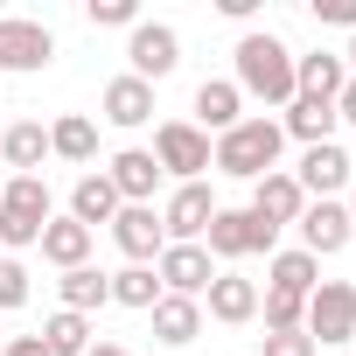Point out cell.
<instances>
[{
    "instance_id": "f35d334b",
    "label": "cell",
    "mask_w": 356,
    "mask_h": 356,
    "mask_svg": "<svg viewBox=\"0 0 356 356\" xmlns=\"http://www.w3.org/2000/svg\"><path fill=\"white\" fill-rule=\"evenodd\" d=\"M342 70H356V35H349V49H342Z\"/></svg>"
},
{
    "instance_id": "603a6c76",
    "label": "cell",
    "mask_w": 356,
    "mask_h": 356,
    "mask_svg": "<svg viewBox=\"0 0 356 356\" xmlns=\"http://www.w3.org/2000/svg\"><path fill=\"white\" fill-rule=\"evenodd\" d=\"M203 300H210V314H217V321H231V328L259 314V286H252V280H238V273H217Z\"/></svg>"
},
{
    "instance_id": "8d00e7d4",
    "label": "cell",
    "mask_w": 356,
    "mask_h": 356,
    "mask_svg": "<svg viewBox=\"0 0 356 356\" xmlns=\"http://www.w3.org/2000/svg\"><path fill=\"white\" fill-rule=\"evenodd\" d=\"M8 356H49V349H42V335H15V342H8Z\"/></svg>"
},
{
    "instance_id": "7a4b0ae2",
    "label": "cell",
    "mask_w": 356,
    "mask_h": 356,
    "mask_svg": "<svg viewBox=\"0 0 356 356\" xmlns=\"http://www.w3.org/2000/svg\"><path fill=\"white\" fill-rule=\"evenodd\" d=\"M280 147H286L280 119H238V126L210 147V168H217V175H238V182H259V175L280 168Z\"/></svg>"
},
{
    "instance_id": "ffe728a7",
    "label": "cell",
    "mask_w": 356,
    "mask_h": 356,
    "mask_svg": "<svg viewBox=\"0 0 356 356\" xmlns=\"http://www.w3.org/2000/svg\"><path fill=\"white\" fill-rule=\"evenodd\" d=\"M98 105H105V119H112V126H147V119H154V84H140V77L126 70V77H112V84H105V98H98Z\"/></svg>"
},
{
    "instance_id": "e0dca14e",
    "label": "cell",
    "mask_w": 356,
    "mask_h": 356,
    "mask_svg": "<svg viewBox=\"0 0 356 356\" xmlns=\"http://www.w3.org/2000/svg\"><path fill=\"white\" fill-rule=\"evenodd\" d=\"M335 126H342V119H335V105H328V98H293V105L280 112V133H286V140H300V147L335 140Z\"/></svg>"
},
{
    "instance_id": "ab89813d",
    "label": "cell",
    "mask_w": 356,
    "mask_h": 356,
    "mask_svg": "<svg viewBox=\"0 0 356 356\" xmlns=\"http://www.w3.org/2000/svg\"><path fill=\"white\" fill-rule=\"evenodd\" d=\"M342 210H349V224H356V196H349V203H342Z\"/></svg>"
},
{
    "instance_id": "9a60e30c",
    "label": "cell",
    "mask_w": 356,
    "mask_h": 356,
    "mask_svg": "<svg viewBox=\"0 0 356 356\" xmlns=\"http://www.w3.org/2000/svg\"><path fill=\"white\" fill-rule=\"evenodd\" d=\"M196 119H203V133L224 140V133L245 119V91H238L231 77H203V84H196Z\"/></svg>"
},
{
    "instance_id": "6da1fadb",
    "label": "cell",
    "mask_w": 356,
    "mask_h": 356,
    "mask_svg": "<svg viewBox=\"0 0 356 356\" xmlns=\"http://www.w3.org/2000/svg\"><path fill=\"white\" fill-rule=\"evenodd\" d=\"M238 91H252V98H266V105H293V49L280 42V35H238Z\"/></svg>"
},
{
    "instance_id": "9c48e42d",
    "label": "cell",
    "mask_w": 356,
    "mask_h": 356,
    "mask_svg": "<svg viewBox=\"0 0 356 356\" xmlns=\"http://www.w3.org/2000/svg\"><path fill=\"white\" fill-rule=\"evenodd\" d=\"M266 231H286V224H300V210H307V196H300V182L286 168H273V175H259L252 182V203H245Z\"/></svg>"
},
{
    "instance_id": "7402d4cb",
    "label": "cell",
    "mask_w": 356,
    "mask_h": 356,
    "mask_svg": "<svg viewBox=\"0 0 356 356\" xmlns=\"http://www.w3.org/2000/svg\"><path fill=\"white\" fill-rule=\"evenodd\" d=\"M56 293H63V314H98V307L112 300V273H98V266H70V273L56 280Z\"/></svg>"
},
{
    "instance_id": "4316f807",
    "label": "cell",
    "mask_w": 356,
    "mask_h": 356,
    "mask_svg": "<svg viewBox=\"0 0 356 356\" xmlns=\"http://www.w3.org/2000/svg\"><path fill=\"white\" fill-rule=\"evenodd\" d=\"M0 210H15L29 224H49V182L42 175H15V182H0Z\"/></svg>"
},
{
    "instance_id": "52a82bcc",
    "label": "cell",
    "mask_w": 356,
    "mask_h": 356,
    "mask_svg": "<svg viewBox=\"0 0 356 356\" xmlns=\"http://www.w3.org/2000/svg\"><path fill=\"white\" fill-rule=\"evenodd\" d=\"M349 154H342V140H321V147H307L300 154V168H293V182H300V196L307 203H335V189L349 182Z\"/></svg>"
},
{
    "instance_id": "74e56055",
    "label": "cell",
    "mask_w": 356,
    "mask_h": 356,
    "mask_svg": "<svg viewBox=\"0 0 356 356\" xmlns=\"http://www.w3.org/2000/svg\"><path fill=\"white\" fill-rule=\"evenodd\" d=\"M91 356H133V349H119V342H91Z\"/></svg>"
},
{
    "instance_id": "484cf974",
    "label": "cell",
    "mask_w": 356,
    "mask_h": 356,
    "mask_svg": "<svg viewBox=\"0 0 356 356\" xmlns=\"http://www.w3.org/2000/svg\"><path fill=\"white\" fill-rule=\"evenodd\" d=\"M42 349L49 356H91V314H49L42 321Z\"/></svg>"
},
{
    "instance_id": "f546056e",
    "label": "cell",
    "mask_w": 356,
    "mask_h": 356,
    "mask_svg": "<svg viewBox=\"0 0 356 356\" xmlns=\"http://www.w3.org/2000/svg\"><path fill=\"white\" fill-rule=\"evenodd\" d=\"M259 314H266V335H293V328L307 321V300H300V293H273V286H266V293H259Z\"/></svg>"
},
{
    "instance_id": "3957f363",
    "label": "cell",
    "mask_w": 356,
    "mask_h": 356,
    "mask_svg": "<svg viewBox=\"0 0 356 356\" xmlns=\"http://www.w3.org/2000/svg\"><path fill=\"white\" fill-rule=\"evenodd\" d=\"M147 154H154V168H161V175H182V182H196V175L210 168V133H203V126H189V119H161Z\"/></svg>"
},
{
    "instance_id": "f1b7e54d",
    "label": "cell",
    "mask_w": 356,
    "mask_h": 356,
    "mask_svg": "<svg viewBox=\"0 0 356 356\" xmlns=\"http://www.w3.org/2000/svg\"><path fill=\"white\" fill-rule=\"evenodd\" d=\"M112 300H119V307H154V300H161L154 266H126V273H112Z\"/></svg>"
},
{
    "instance_id": "30bf717a",
    "label": "cell",
    "mask_w": 356,
    "mask_h": 356,
    "mask_svg": "<svg viewBox=\"0 0 356 356\" xmlns=\"http://www.w3.org/2000/svg\"><path fill=\"white\" fill-rule=\"evenodd\" d=\"M126 56H133V77L154 84V77H168L175 63H182V35H175L168 22H140V29L126 35Z\"/></svg>"
},
{
    "instance_id": "1f68e13d",
    "label": "cell",
    "mask_w": 356,
    "mask_h": 356,
    "mask_svg": "<svg viewBox=\"0 0 356 356\" xmlns=\"http://www.w3.org/2000/svg\"><path fill=\"white\" fill-rule=\"evenodd\" d=\"M22 300H29V266L0 259V307H22Z\"/></svg>"
},
{
    "instance_id": "d6986e66",
    "label": "cell",
    "mask_w": 356,
    "mask_h": 356,
    "mask_svg": "<svg viewBox=\"0 0 356 356\" xmlns=\"http://www.w3.org/2000/svg\"><path fill=\"white\" fill-rule=\"evenodd\" d=\"M342 84H349L342 56H328V49L293 56V98H328V105H335V91H342Z\"/></svg>"
},
{
    "instance_id": "4fadbf2b",
    "label": "cell",
    "mask_w": 356,
    "mask_h": 356,
    "mask_svg": "<svg viewBox=\"0 0 356 356\" xmlns=\"http://www.w3.org/2000/svg\"><path fill=\"white\" fill-rule=\"evenodd\" d=\"M349 238H356V224H349L342 203H307V210H300V252H307V259H328V252H342Z\"/></svg>"
},
{
    "instance_id": "44dd1931",
    "label": "cell",
    "mask_w": 356,
    "mask_h": 356,
    "mask_svg": "<svg viewBox=\"0 0 356 356\" xmlns=\"http://www.w3.org/2000/svg\"><path fill=\"white\" fill-rule=\"evenodd\" d=\"M42 259L63 266V273H70V266H91V231H84L77 217H49V224H42Z\"/></svg>"
},
{
    "instance_id": "cb8c5ba5",
    "label": "cell",
    "mask_w": 356,
    "mask_h": 356,
    "mask_svg": "<svg viewBox=\"0 0 356 356\" xmlns=\"http://www.w3.org/2000/svg\"><path fill=\"white\" fill-rule=\"evenodd\" d=\"M0 154H8V168L35 175V168H42V154H49V126H42V119H22V126H0Z\"/></svg>"
},
{
    "instance_id": "8992f818",
    "label": "cell",
    "mask_w": 356,
    "mask_h": 356,
    "mask_svg": "<svg viewBox=\"0 0 356 356\" xmlns=\"http://www.w3.org/2000/svg\"><path fill=\"white\" fill-rule=\"evenodd\" d=\"M154 280H161V293L203 300L217 273H210V252H203V245H161V259H154Z\"/></svg>"
},
{
    "instance_id": "e575fe53",
    "label": "cell",
    "mask_w": 356,
    "mask_h": 356,
    "mask_svg": "<svg viewBox=\"0 0 356 356\" xmlns=\"http://www.w3.org/2000/svg\"><path fill=\"white\" fill-rule=\"evenodd\" d=\"M314 22H328V29H349V35H356V0H314Z\"/></svg>"
},
{
    "instance_id": "ac0fdd59",
    "label": "cell",
    "mask_w": 356,
    "mask_h": 356,
    "mask_svg": "<svg viewBox=\"0 0 356 356\" xmlns=\"http://www.w3.org/2000/svg\"><path fill=\"white\" fill-rule=\"evenodd\" d=\"M70 217H77L91 238H98V224L119 217V189L105 182V168H98V175H77V189H70Z\"/></svg>"
},
{
    "instance_id": "60d3db41",
    "label": "cell",
    "mask_w": 356,
    "mask_h": 356,
    "mask_svg": "<svg viewBox=\"0 0 356 356\" xmlns=\"http://www.w3.org/2000/svg\"><path fill=\"white\" fill-rule=\"evenodd\" d=\"M0 22H8V8H0Z\"/></svg>"
},
{
    "instance_id": "4dcf8cb0",
    "label": "cell",
    "mask_w": 356,
    "mask_h": 356,
    "mask_svg": "<svg viewBox=\"0 0 356 356\" xmlns=\"http://www.w3.org/2000/svg\"><path fill=\"white\" fill-rule=\"evenodd\" d=\"M84 15H91V29H126V35L140 29V8H133V0H91Z\"/></svg>"
},
{
    "instance_id": "277c9868",
    "label": "cell",
    "mask_w": 356,
    "mask_h": 356,
    "mask_svg": "<svg viewBox=\"0 0 356 356\" xmlns=\"http://www.w3.org/2000/svg\"><path fill=\"white\" fill-rule=\"evenodd\" d=\"M307 342L321 349V342H349L356 335V286L349 280H321L314 293H307Z\"/></svg>"
},
{
    "instance_id": "7c38bea8",
    "label": "cell",
    "mask_w": 356,
    "mask_h": 356,
    "mask_svg": "<svg viewBox=\"0 0 356 356\" xmlns=\"http://www.w3.org/2000/svg\"><path fill=\"white\" fill-rule=\"evenodd\" d=\"M112 238H119V252H126L133 266L161 259V245H168V231H161V210H154V203H119V217H112Z\"/></svg>"
},
{
    "instance_id": "d590c367",
    "label": "cell",
    "mask_w": 356,
    "mask_h": 356,
    "mask_svg": "<svg viewBox=\"0 0 356 356\" xmlns=\"http://www.w3.org/2000/svg\"><path fill=\"white\" fill-rule=\"evenodd\" d=\"M335 119H349V126H356V77L335 91Z\"/></svg>"
},
{
    "instance_id": "83f0119b",
    "label": "cell",
    "mask_w": 356,
    "mask_h": 356,
    "mask_svg": "<svg viewBox=\"0 0 356 356\" xmlns=\"http://www.w3.org/2000/svg\"><path fill=\"white\" fill-rule=\"evenodd\" d=\"M49 154H63V161H91V154H98V126H91L84 112L56 119V126H49Z\"/></svg>"
},
{
    "instance_id": "ba28073f",
    "label": "cell",
    "mask_w": 356,
    "mask_h": 356,
    "mask_svg": "<svg viewBox=\"0 0 356 356\" xmlns=\"http://www.w3.org/2000/svg\"><path fill=\"white\" fill-rule=\"evenodd\" d=\"M210 217H217V196L203 182H182V189L168 196V210H161V231H168V245H203Z\"/></svg>"
},
{
    "instance_id": "d6a6232c",
    "label": "cell",
    "mask_w": 356,
    "mask_h": 356,
    "mask_svg": "<svg viewBox=\"0 0 356 356\" xmlns=\"http://www.w3.org/2000/svg\"><path fill=\"white\" fill-rule=\"evenodd\" d=\"M0 245H8V252L42 245V224H29V217H15V210H0Z\"/></svg>"
},
{
    "instance_id": "d4e9b609",
    "label": "cell",
    "mask_w": 356,
    "mask_h": 356,
    "mask_svg": "<svg viewBox=\"0 0 356 356\" xmlns=\"http://www.w3.org/2000/svg\"><path fill=\"white\" fill-rule=\"evenodd\" d=\"M266 286L273 293H314L321 286V259H307V252H273V266H266Z\"/></svg>"
},
{
    "instance_id": "5b68a950",
    "label": "cell",
    "mask_w": 356,
    "mask_h": 356,
    "mask_svg": "<svg viewBox=\"0 0 356 356\" xmlns=\"http://www.w3.org/2000/svg\"><path fill=\"white\" fill-rule=\"evenodd\" d=\"M273 238H280V231H266L252 210H224V203H217V217H210V231H203V252H210V259H245V252H273Z\"/></svg>"
},
{
    "instance_id": "8fae6325",
    "label": "cell",
    "mask_w": 356,
    "mask_h": 356,
    "mask_svg": "<svg viewBox=\"0 0 356 356\" xmlns=\"http://www.w3.org/2000/svg\"><path fill=\"white\" fill-rule=\"evenodd\" d=\"M49 56H56V35L42 29V22H0V70H49Z\"/></svg>"
},
{
    "instance_id": "836d02e7",
    "label": "cell",
    "mask_w": 356,
    "mask_h": 356,
    "mask_svg": "<svg viewBox=\"0 0 356 356\" xmlns=\"http://www.w3.org/2000/svg\"><path fill=\"white\" fill-rule=\"evenodd\" d=\"M259 356H314V342H307V328H293V335H259Z\"/></svg>"
},
{
    "instance_id": "2e32d148",
    "label": "cell",
    "mask_w": 356,
    "mask_h": 356,
    "mask_svg": "<svg viewBox=\"0 0 356 356\" xmlns=\"http://www.w3.org/2000/svg\"><path fill=\"white\" fill-rule=\"evenodd\" d=\"M105 182L119 189V203H154V182H161V168H154V154H147V147H126V154H112Z\"/></svg>"
},
{
    "instance_id": "5bb4252c",
    "label": "cell",
    "mask_w": 356,
    "mask_h": 356,
    "mask_svg": "<svg viewBox=\"0 0 356 356\" xmlns=\"http://www.w3.org/2000/svg\"><path fill=\"white\" fill-rule=\"evenodd\" d=\"M154 342H168V349H189L196 335H203V300H182V293H161L154 307Z\"/></svg>"
}]
</instances>
